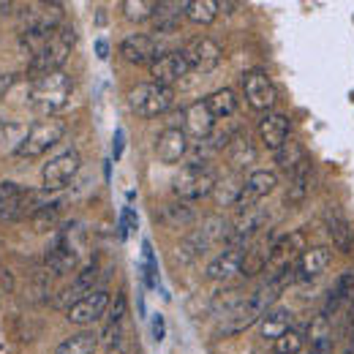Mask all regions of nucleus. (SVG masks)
<instances>
[{
  "label": "nucleus",
  "mask_w": 354,
  "mask_h": 354,
  "mask_svg": "<svg viewBox=\"0 0 354 354\" xmlns=\"http://www.w3.org/2000/svg\"><path fill=\"white\" fill-rule=\"evenodd\" d=\"M292 330V310L286 308H272L265 313L262 319V338L267 341H278L283 333Z\"/></svg>",
  "instance_id": "nucleus-31"
},
{
  "label": "nucleus",
  "mask_w": 354,
  "mask_h": 354,
  "mask_svg": "<svg viewBox=\"0 0 354 354\" xmlns=\"http://www.w3.org/2000/svg\"><path fill=\"white\" fill-rule=\"evenodd\" d=\"M112 150H115V158H120V153H123V131H118V136H115V145H112Z\"/></svg>",
  "instance_id": "nucleus-44"
},
{
  "label": "nucleus",
  "mask_w": 354,
  "mask_h": 354,
  "mask_svg": "<svg viewBox=\"0 0 354 354\" xmlns=\"http://www.w3.org/2000/svg\"><path fill=\"white\" fill-rule=\"evenodd\" d=\"M281 289H283V286H278V283H270V281H267L265 286H262V289H257L254 295H245L234 308L226 313V322L221 324V335H234V333H240V330H245V327L257 324L267 310H270L272 300L281 295Z\"/></svg>",
  "instance_id": "nucleus-1"
},
{
  "label": "nucleus",
  "mask_w": 354,
  "mask_h": 354,
  "mask_svg": "<svg viewBox=\"0 0 354 354\" xmlns=\"http://www.w3.org/2000/svg\"><path fill=\"white\" fill-rule=\"evenodd\" d=\"M218 8L216 0H185V17L196 25H210L218 17Z\"/></svg>",
  "instance_id": "nucleus-33"
},
{
  "label": "nucleus",
  "mask_w": 354,
  "mask_h": 354,
  "mask_svg": "<svg viewBox=\"0 0 354 354\" xmlns=\"http://www.w3.org/2000/svg\"><path fill=\"white\" fill-rule=\"evenodd\" d=\"M63 25V6L60 3H30L19 8V33L41 30L52 33Z\"/></svg>",
  "instance_id": "nucleus-9"
},
{
  "label": "nucleus",
  "mask_w": 354,
  "mask_h": 354,
  "mask_svg": "<svg viewBox=\"0 0 354 354\" xmlns=\"http://www.w3.org/2000/svg\"><path fill=\"white\" fill-rule=\"evenodd\" d=\"M306 234L303 232H289L278 240H272V248H270V283H278V286H286L289 281H295V267L300 262V257L306 254Z\"/></svg>",
  "instance_id": "nucleus-2"
},
{
  "label": "nucleus",
  "mask_w": 354,
  "mask_h": 354,
  "mask_svg": "<svg viewBox=\"0 0 354 354\" xmlns=\"http://www.w3.org/2000/svg\"><path fill=\"white\" fill-rule=\"evenodd\" d=\"M183 55H185L188 66H191V68H196V71H213V68L221 63V57H223L221 46L216 44L210 36L191 39V41H188V46L183 49Z\"/></svg>",
  "instance_id": "nucleus-14"
},
{
  "label": "nucleus",
  "mask_w": 354,
  "mask_h": 354,
  "mask_svg": "<svg viewBox=\"0 0 354 354\" xmlns=\"http://www.w3.org/2000/svg\"><path fill=\"white\" fill-rule=\"evenodd\" d=\"M267 213L262 205L257 207H248V210H240L237 221L229 226V234H226V251H245V243L254 240L259 234V229L265 226Z\"/></svg>",
  "instance_id": "nucleus-10"
},
{
  "label": "nucleus",
  "mask_w": 354,
  "mask_h": 354,
  "mask_svg": "<svg viewBox=\"0 0 354 354\" xmlns=\"http://www.w3.org/2000/svg\"><path fill=\"white\" fill-rule=\"evenodd\" d=\"M156 6H158L156 0H123V3H120L123 14H126L131 22H145V19H153Z\"/></svg>",
  "instance_id": "nucleus-36"
},
{
  "label": "nucleus",
  "mask_w": 354,
  "mask_h": 354,
  "mask_svg": "<svg viewBox=\"0 0 354 354\" xmlns=\"http://www.w3.org/2000/svg\"><path fill=\"white\" fill-rule=\"evenodd\" d=\"M63 133H66V123L60 118H44V120H39V123H33L28 129L19 150H17V156H22V158H41L44 153H49V147H55L63 139Z\"/></svg>",
  "instance_id": "nucleus-7"
},
{
  "label": "nucleus",
  "mask_w": 354,
  "mask_h": 354,
  "mask_svg": "<svg viewBox=\"0 0 354 354\" xmlns=\"http://www.w3.org/2000/svg\"><path fill=\"white\" fill-rule=\"evenodd\" d=\"M80 167H82V158H80L77 150H66V153L55 156L52 161H46V167H44V188L46 191H60V188H66V185L77 177Z\"/></svg>",
  "instance_id": "nucleus-11"
},
{
  "label": "nucleus",
  "mask_w": 354,
  "mask_h": 354,
  "mask_svg": "<svg viewBox=\"0 0 354 354\" xmlns=\"http://www.w3.org/2000/svg\"><path fill=\"white\" fill-rule=\"evenodd\" d=\"M270 248H272V243H267V240H259V243H254L251 248H245V251H243V265H240V275H245V278H254V275L265 272L267 262H270Z\"/></svg>",
  "instance_id": "nucleus-26"
},
{
  "label": "nucleus",
  "mask_w": 354,
  "mask_h": 354,
  "mask_svg": "<svg viewBox=\"0 0 354 354\" xmlns=\"http://www.w3.org/2000/svg\"><path fill=\"white\" fill-rule=\"evenodd\" d=\"M123 316H126V295L120 292L118 295V300L112 303V308H109V319H106V324H123Z\"/></svg>",
  "instance_id": "nucleus-41"
},
{
  "label": "nucleus",
  "mask_w": 354,
  "mask_h": 354,
  "mask_svg": "<svg viewBox=\"0 0 354 354\" xmlns=\"http://www.w3.org/2000/svg\"><path fill=\"white\" fill-rule=\"evenodd\" d=\"M275 183H278L275 172H267V169L251 172V175L245 177V183H243V191H240V199H237V210L257 207L259 199H265L267 194L275 191Z\"/></svg>",
  "instance_id": "nucleus-15"
},
{
  "label": "nucleus",
  "mask_w": 354,
  "mask_h": 354,
  "mask_svg": "<svg viewBox=\"0 0 354 354\" xmlns=\"http://www.w3.org/2000/svg\"><path fill=\"white\" fill-rule=\"evenodd\" d=\"M98 57H106V41H98Z\"/></svg>",
  "instance_id": "nucleus-46"
},
{
  "label": "nucleus",
  "mask_w": 354,
  "mask_h": 354,
  "mask_svg": "<svg viewBox=\"0 0 354 354\" xmlns=\"http://www.w3.org/2000/svg\"><path fill=\"white\" fill-rule=\"evenodd\" d=\"M218 177L207 164H188L172 180V194L180 202H196L207 194H213Z\"/></svg>",
  "instance_id": "nucleus-6"
},
{
  "label": "nucleus",
  "mask_w": 354,
  "mask_h": 354,
  "mask_svg": "<svg viewBox=\"0 0 354 354\" xmlns=\"http://www.w3.org/2000/svg\"><path fill=\"white\" fill-rule=\"evenodd\" d=\"M333 262V251L324 248V245H313V248H306V254L300 257V262L295 267V281L297 283H308V281H316L327 267Z\"/></svg>",
  "instance_id": "nucleus-17"
},
{
  "label": "nucleus",
  "mask_w": 354,
  "mask_h": 354,
  "mask_svg": "<svg viewBox=\"0 0 354 354\" xmlns=\"http://www.w3.org/2000/svg\"><path fill=\"white\" fill-rule=\"evenodd\" d=\"M259 354H275V352H272V349H270V352H259Z\"/></svg>",
  "instance_id": "nucleus-47"
},
{
  "label": "nucleus",
  "mask_w": 354,
  "mask_h": 354,
  "mask_svg": "<svg viewBox=\"0 0 354 354\" xmlns=\"http://www.w3.org/2000/svg\"><path fill=\"white\" fill-rule=\"evenodd\" d=\"M191 74V66L183 55V49H175V52H164L158 55V60L150 63V77L156 85H164V88H172L175 82L185 80Z\"/></svg>",
  "instance_id": "nucleus-12"
},
{
  "label": "nucleus",
  "mask_w": 354,
  "mask_h": 354,
  "mask_svg": "<svg viewBox=\"0 0 354 354\" xmlns=\"http://www.w3.org/2000/svg\"><path fill=\"white\" fill-rule=\"evenodd\" d=\"M327 234H330L333 245H335L341 254H352V248H354L352 226L341 216V210H335V207L327 213Z\"/></svg>",
  "instance_id": "nucleus-24"
},
{
  "label": "nucleus",
  "mask_w": 354,
  "mask_h": 354,
  "mask_svg": "<svg viewBox=\"0 0 354 354\" xmlns=\"http://www.w3.org/2000/svg\"><path fill=\"white\" fill-rule=\"evenodd\" d=\"M158 221L164 223L167 229H180V226H191V223L196 221V213L191 210V205L188 202H169V205H164L161 210H158V216H156Z\"/></svg>",
  "instance_id": "nucleus-29"
},
{
  "label": "nucleus",
  "mask_w": 354,
  "mask_h": 354,
  "mask_svg": "<svg viewBox=\"0 0 354 354\" xmlns=\"http://www.w3.org/2000/svg\"><path fill=\"white\" fill-rule=\"evenodd\" d=\"M11 8H14V3H8V0H0V17H3V14H8Z\"/></svg>",
  "instance_id": "nucleus-45"
},
{
  "label": "nucleus",
  "mask_w": 354,
  "mask_h": 354,
  "mask_svg": "<svg viewBox=\"0 0 354 354\" xmlns=\"http://www.w3.org/2000/svg\"><path fill=\"white\" fill-rule=\"evenodd\" d=\"M57 218H60V205H57V202H52V205L39 207V210L30 216V223H33V229H36V232H49V229H55V226H57Z\"/></svg>",
  "instance_id": "nucleus-39"
},
{
  "label": "nucleus",
  "mask_w": 354,
  "mask_h": 354,
  "mask_svg": "<svg viewBox=\"0 0 354 354\" xmlns=\"http://www.w3.org/2000/svg\"><path fill=\"white\" fill-rule=\"evenodd\" d=\"M243 90H245L248 104L254 109H259V112H270L275 106V101H278V90L272 85V80L259 68H254V71H248L243 77Z\"/></svg>",
  "instance_id": "nucleus-13"
},
{
  "label": "nucleus",
  "mask_w": 354,
  "mask_h": 354,
  "mask_svg": "<svg viewBox=\"0 0 354 354\" xmlns=\"http://www.w3.org/2000/svg\"><path fill=\"white\" fill-rule=\"evenodd\" d=\"M175 93L172 88L156 85V82H142L129 93V106L136 118H158L172 106Z\"/></svg>",
  "instance_id": "nucleus-8"
},
{
  "label": "nucleus",
  "mask_w": 354,
  "mask_h": 354,
  "mask_svg": "<svg viewBox=\"0 0 354 354\" xmlns=\"http://www.w3.org/2000/svg\"><path fill=\"white\" fill-rule=\"evenodd\" d=\"M164 333H167V322H164L161 313H156V316H153V338H156V341H164Z\"/></svg>",
  "instance_id": "nucleus-42"
},
{
  "label": "nucleus",
  "mask_w": 354,
  "mask_h": 354,
  "mask_svg": "<svg viewBox=\"0 0 354 354\" xmlns=\"http://www.w3.org/2000/svg\"><path fill=\"white\" fill-rule=\"evenodd\" d=\"M120 55H123V60H129L133 66H142V63L158 60V46H156V39H153V36H147V33H133V36H129V39L120 44Z\"/></svg>",
  "instance_id": "nucleus-19"
},
{
  "label": "nucleus",
  "mask_w": 354,
  "mask_h": 354,
  "mask_svg": "<svg viewBox=\"0 0 354 354\" xmlns=\"http://www.w3.org/2000/svg\"><path fill=\"white\" fill-rule=\"evenodd\" d=\"M243 183H245V180H240V177H226V180H218V183H216V188H213V194H216V199H218L221 205H237L240 191H243Z\"/></svg>",
  "instance_id": "nucleus-37"
},
{
  "label": "nucleus",
  "mask_w": 354,
  "mask_h": 354,
  "mask_svg": "<svg viewBox=\"0 0 354 354\" xmlns=\"http://www.w3.org/2000/svg\"><path fill=\"white\" fill-rule=\"evenodd\" d=\"M303 346H306V333L297 330V327H292L289 333H283V335L275 341L272 352L275 354H300L303 352Z\"/></svg>",
  "instance_id": "nucleus-38"
},
{
  "label": "nucleus",
  "mask_w": 354,
  "mask_h": 354,
  "mask_svg": "<svg viewBox=\"0 0 354 354\" xmlns=\"http://www.w3.org/2000/svg\"><path fill=\"white\" fill-rule=\"evenodd\" d=\"M74 44H77V33H74L71 25L63 22V25L49 36L44 52L28 60V74H30L33 80H41V77H46V74L63 71V63L68 60V55H71Z\"/></svg>",
  "instance_id": "nucleus-3"
},
{
  "label": "nucleus",
  "mask_w": 354,
  "mask_h": 354,
  "mask_svg": "<svg viewBox=\"0 0 354 354\" xmlns=\"http://www.w3.org/2000/svg\"><path fill=\"white\" fill-rule=\"evenodd\" d=\"M44 205H52L46 199V194L25 191L22 185H17L11 180L0 183V221H17V218H25L28 213L33 216Z\"/></svg>",
  "instance_id": "nucleus-5"
},
{
  "label": "nucleus",
  "mask_w": 354,
  "mask_h": 354,
  "mask_svg": "<svg viewBox=\"0 0 354 354\" xmlns=\"http://www.w3.org/2000/svg\"><path fill=\"white\" fill-rule=\"evenodd\" d=\"M95 346H98V335H93V333H77V335L66 338L55 349V354H93Z\"/></svg>",
  "instance_id": "nucleus-35"
},
{
  "label": "nucleus",
  "mask_w": 354,
  "mask_h": 354,
  "mask_svg": "<svg viewBox=\"0 0 354 354\" xmlns=\"http://www.w3.org/2000/svg\"><path fill=\"white\" fill-rule=\"evenodd\" d=\"M240 265H243V251H223L218 259H213L205 275L210 281H232L234 275H240Z\"/></svg>",
  "instance_id": "nucleus-27"
},
{
  "label": "nucleus",
  "mask_w": 354,
  "mask_h": 354,
  "mask_svg": "<svg viewBox=\"0 0 354 354\" xmlns=\"http://www.w3.org/2000/svg\"><path fill=\"white\" fill-rule=\"evenodd\" d=\"M275 161H278V169H283V172H295L303 161H306V150H303V145L300 142H295V139H289L281 150H275Z\"/></svg>",
  "instance_id": "nucleus-34"
},
{
  "label": "nucleus",
  "mask_w": 354,
  "mask_h": 354,
  "mask_svg": "<svg viewBox=\"0 0 354 354\" xmlns=\"http://www.w3.org/2000/svg\"><path fill=\"white\" fill-rule=\"evenodd\" d=\"M188 153V133L183 129H164L156 139V156L161 164H177Z\"/></svg>",
  "instance_id": "nucleus-18"
},
{
  "label": "nucleus",
  "mask_w": 354,
  "mask_h": 354,
  "mask_svg": "<svg viewBox=\"0 0 354 354\" xmlns=\"http://www.w3.org/2000/svg\"><path fill=\"white\" fill-rule=\"evenodd\" d=\"M226 158L232 161L234 169H245V167H251V164L257 161V147H254V142L248 139V133L240 131L232 139V145L226 147Z\"/></svg>",
  "instance_id": "nucleus-28"
},
{
  "label": "nucleus",
  "mask_w": 354,
  "mask_h": 354,
  "mask_svg": "<svg viewBox=\"0 0 354 354\" xmlns=\"http://www.w3.org/2000/svg\"><path fill=\"white\" fill-rule=\"evenodd\" d=\"M183 115H185V129L183 131L191 133L196 142L207 139L213 133V129H216V118H213V112L207 109L205 101H194Z\"/></svg>",
  "instance_id": "nucleus-20"
},
{
  "label": "nucleus",
  "mask_w": 354,
  "mask_h": 354,
  "mask_svg": "<svg viewBox=\"0 0 354 354\" xmlns=\"http://www.w3.org/2000/svg\"><path fill=\"white\" fill-rule=\"evenodd\" d=\"M259 139L267 150H281L289 142V118L278 112H267L259 123Z\"/></svg>",
  "instance_id": "nucleus-21"
},
{
  "label": "nucleus",
  "mask_w": 354,
  "mask_h": 354,
  "mask_svg": "<svg viewBox=\"0 0 354 354\" xmlns=\"http://www.w3.org/2000/svg\"><path fill=\"white\" fill-rule=\"evenodd\" d=\"M11 85H14V74H0V98L8 93Z\"/></svg>",
  "instance_id": "nucleus-43"
},
{
  "label": "nucleus",
  "mask_w": 354,
  "mask_h": 354,
  "mask_svg": "<svg viewBox=\"0 0 354 354\" xmlns=\"http://www.w3.org/2000/svg\"><path fill=\"white\" fill-rule=\"evenodd\" d=\"M183 19H185V3H180V0H161L156 6V14H153V30L175 33Z\"/></svg>",
  "instance_id": "nucleus-23"
},
{
  "label": "nucleus",
  "mask_w": 354,
  "mask_h": 354,
  "mask_svg": "<svg viewBox=\"0 0 354 354\" xmlns=\"http://www.w3.org/2000/svg\"><path fill=\"white\" fill-rule=\"evenodd\" d=\"M106 306H109V295L104 289H95L88 297H82L80 303H74L66 310V316L71 324H93L95 319H101L106 313Z\"/></svg>",
  "instance_id": "nucleus-16"
},
{
  "label": "nucleus",
  "mask_w": 354,
  "mask_h": 354,
  "mask_svg": "<svg viewBox=\"0 0 354 354\" xmlns=\"http://www.w3.org/2000/svg\"><path fill=\"white\" fill-rule=\"evenodd\" d=\"M71 90H74V82L66 71L46 74L41 80H33L30 85V106L41 115H55L68 104Z\"/></svg>",
  "instance_id": "nucleus-4"
},
{
  "label": "nucleus",
  "mask_w": 354,
  "mask_h": 354,
  "mask_svg": "<svg viewBox=\"0 0 354 354\" xmlns=\"http://www.w3.org/2000/svg\"><path fill=\"white\" fill-rule=\"evenodd\" d=\"M205 104H207V109L213 112V118L216 120H229L234 112H237V93L229 88L223 90H216V93H210L207 98H205Z\"/></svg>",
  "instance_id": "nucleus-30"
},
{
  "label": "nucleus",
  "mask_w": 354,
  "mask_h": 354,
  "mask_svg": "<svg viewBox=\"0 0 354 354\" xmlns=\"http://www.w3.org/2000/svg\"><path fill=\"white\" fill-rule=\"evenodd\" d=\"M310 188H313V169H310V161L306 158V161L292 172L289 191H286V205H300V202H306Z\"/></svg>",
  "instance_id": "nucleus-25"
},
{
  "label": "nucleus",
  "mask_w": 354,
  "mask_h": 354,
  "mask_svg": "<svg viewBox=\"0 0 354 354\" xmlns=\"http://www.w3.org/2000/svg\"><path fill=\"white\" fill-rule=\"evenodd\" d=\"M95 278H98V267H95V265L85 267V270H82V272H80V275L71 281V286H68V289H66V292H63V295L55 300V306H57V308L68 310L74 303H80L82 297H88L90 292H95V289H93Z\"/></svg>",
  "instance_id": "nucleus-22"
},
{
  "label": "nucleus",
  "mask_w": 354,
  "mask_h": 354,
  "mask_svg": "<svg viewBox=\"0 0 354 354\" xmlns=\"http://www.w3.org/2000/svg\"><path fill=\"white\" fill-rule=\"evenodd\" d=\"M46 267L52 270V275H66L68 270L77 267V254L68 251V248L60 245V243H52V245L46 248Z\"/></svg>",
  "instance_id": "nucleus-32"
},
{
  "label": "nucleus",
  "mask_w": 354,
  "mask_h": 354,
  "mask_svg": "<svg viewBox=\"0 0 354 354\" xmlns=\"http://www.w3.org/2000/svg\"><path fill=\"white\" fill-rule=\"evenodd\" d=\"M145 275H147V283L156 286L158 278H156V259H153V245L150 240H145Z\"/></svg>",
  "instance_id": "nucleus-40"
}]
</instances>
